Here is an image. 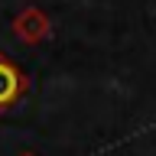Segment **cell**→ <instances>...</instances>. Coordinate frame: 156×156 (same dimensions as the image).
I'll list each match as a JSON object with an SVG mask.
<instances>
[{"mask_svg":"<svg viewBox=\"0 0 156 156\" xmlns=\"http://www.w3.org/2000/svg\"><path fill=\"white\" fill-rule=\"evenodd\" d=\"M26 94V75L7 55H0V111H7Z\"/></svg>","mask_w":156,"mask_h":156,"instance_id":"obj_1","label":"cell"},{"mask_svg":"<svg viewBox=\"0 0 156 156\" xmlns=\"http://www.w3.org/2000/svg\"><path fill=\"white\" fill-rule=\"evenodd\" d=\"M20 156H33V153H20Z\"/></svg>","mask_w":156,"mask_h":156,"instance_id":"obj_3","label":"cell"},{"mask_svg":"<svg viewBox=\"0 0 156 156\" xmlns=\"http://www.w3.org/2000/svg\"><path fill=\"white\" fill-rule=\"evenodd\" d=\"M13 29H16V36L23 39V42H42V39L49 36V20H46L42 10L29 7V10H23V13L16 16Z\"/></svg>","mask_w":156,"mask_h":156,"instance_id":"obj_2","label":"cell"}]
</instances>
